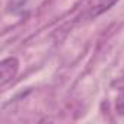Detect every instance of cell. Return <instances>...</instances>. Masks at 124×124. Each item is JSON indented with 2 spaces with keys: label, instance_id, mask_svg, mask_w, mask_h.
<instances>
[{
  "label": "cell",
  "instance_id": "1",
  "mask_svg": "<svg viewBox=\"0 0 124 124\" xmlns=\"http://www.w3.org/2000/svg\"><path fill=\"white\" fill-rule=\"evenodd\" d=\"M117 2L118 0H91V2L86 5L85 16L86 18H96L98 15H101L105 10H108Z\"/></svg>",
  "mask_w": 124,
  "mask_h": 124
},
{
  "label": "cell",
  "instance_id": "2",
  "mask_svg": "<svg viewBox=\"0 0 124 124\" xmlns=\"http://www.w3.org/2000/svg\"><path fill=\"white\" fill-rule=\"evenodd\" d=\"M18 60L15 57H9L6 60L2 61V64H0V83L2 85H6L10 79L15 78L16 72H18Z\"/></svg>",
  "mask_w": 124,
  "mask_h": 124
},
{
  "label": "cell",
  "instance_id": "3",
  "mask_svg": "<svg viewBox=\"0 0 124 124\" xmlns=\"http://www.w3.org/2000/svg\"><path fill=\"white\" fill-rule=\"evenodd\" d=\"M115 109H117L120 114L124 115V95L118 96V99H117V102H115Z\"/></svg>",
  "mask_w": 124,
  "mask_h": 124
}]
</instances>
